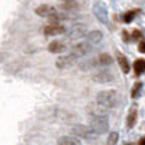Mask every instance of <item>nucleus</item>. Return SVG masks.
Segmentation results:
<instances>
[{
	"instance_id": "nucleus-9",
	"label": "nucleus",
	"mask_w": 145,
	"mask_h": 145,
	"mask_svg": "<svg viewBox=\"0 0 145 145\" xmlns=\"http://www.w3.org/2000/svg\"><path fill=\"white\" fill-rule=\"evenodd\" d=\"M76 58H77V57H76L74 54L59 57L57 61H55V65H57V68H61V70H64V68H70L72 64L76 63Z\"/></svg>"
},
{
	"instance_id": "nucleus-8",
	"label": "nucleus",
	"mask_w": 145,
	"mask_h": 145,
	"mask_svg": "<svg viewBox=\"0 0 145 145\" xmlns=\"http://www.w3.org/2000/svg\"><path fill=\"white\" fill-rule=\"evenodd\" d=\"M93 13L96 15V18L99 19V22L106 23L107 22V10H106V5H103L102 2L94 3L93 6Z\"/></svg>"
},
{
	"instance_id": "nucleus-7",
	"label": "nucleus",
	"mask_w": 145,
	"mask_h": 145,
	"mask_svg": "<svg viewBox=\"0 0 145 145\" xmlns=\"http://www.w3.org/2000/svg\"><path fill=\"white\" fill-rule=\"evenodd\" d=\"M35 13L38 15V16H42V18H48V19H51V18H54V16L58 13V10H57V9H54L52 6H50V5H41L39 7H36Z\"/></svg>"
},
{
	"instance_id": "nucleus-3",
	"label": "nucleus",
	"mask_w": 145,
	"mask_h": 145,
	"mask_svg": "<svg viewBox=\"0 0 145 145\" xmlns=\"http://www.w3.org/2000/svg\"><path fill=\"white\" fill-rule=\"evenodd\" d=\"M90 125L96 129L99 135L106 134L109 129V123H107V116H94L90 115Z\"/></svg>"
},
{
	"instance_id": "nucleus-19",
	"label": "nucleus",
	"mask_w": 145,
	"mask_h": 145,
	"mask_svg": "<svg viewBox=\"0 0 145 145\" xmlns=\"http://www.w3.org/2000/svg\"><path fill=\"white\" fill-rule=\"evenodd\" d=\"M94 65H99V64H97V59H89V61H84V63L80 64V70L87 71V70L93 68Z\"/></svg>"
},
{
	"instance_id": "nucleus-16",
	"label": "nucleus",
	"mask_w": 145,
	"mask_h": 145,
	"mask_svg": "<svg viewBox=\"0 0 145 145\" xmlns=\"http://www.w3.org/2000/svg\"><path fill=\"white\" fill-rule=\"evenodd\" d=\"M137 116H138V112L135 107L131 109V112L128 113V118H126V126L128 128H134L135 122H137Z\"/></svg>"
},
{
	"instance_id": "nucleus-2",
	"label": "nucleus",
	"mask_w": 145,
	"mask_h": 145,
	"mask_svg": "<svg viewBox=\"0 0 145 145\" xmlns=\"http://www.w3.org/2000/svg\"><path fill=\"white\" fill-rule=\"evenodd\" d=\"M96 102L100 103L105 107H107V109H112L118 103V93L115 90H103V91L97 93Z\"/></svg>"
},
{
	"instance_id": "nucleus-4",
	"label": "nucleus",
	"mask_w": 145,
	"mask_h": 145,
	"mask_svg": "<svg viewBox=\"0 0 145 145\" xmlns=\"http://www.w3.org/2000/svg\"><path fill=\"white\" fill-rule=\"evenodd\" d=\"M86 35H87L86 26L76 25V26H72V28L65 33V39H67V41H78V39H81L83 36H86Z\"/></svg>"
},
{
	"instance_id": "nucleus-5",
	"label": "nucleus",
	"mask_w": 145,
	"mask_h": 145,
	"mask_svg": "<svg viewBox=\"0 0 145 145\" xmlns=\"http://www.w3.org/2000/svg\"><path fill=\"white\" fill-rule=\"evenodd\" d=\"M91 80L96 81V83H100V84H106V83H110V81L113 80V76H112L110 71H107V70H100V71L93 72Z\"/></svg>"
},
{
	"instance_id": "nucleus-14",
	"label": "nucleus",
	"mask_w": 145,
	"mask_h": 145,
	"mask_svg": "<svg viewBox=\"0 0 145 145\" xmlns=\"http://www.w3.org/2000/svg\"><path fill=\"white\" fill-rule=\"evenodd\" d=\"M65 50V45L61 41H52L48 45V51L52 52V54H58V52H63Z\"/></svg>"
},
{
	"instance_id": "nucleus-6",
	"label": "nucleus",
	"mask_w": 145,
	"mask_h": 145,
	"mask_svg": "<svg viewBox=\"0 0 145 145\" xmlns=\"http://www.w3.org/2000/svg\"><path fill=\"white\" fill-rule=\"evenodd\" d=\"M91 44L90 42H78L74 46L71 48V54H74L76 57H84V55H87L91 50Z\"/></svg>"
},
{
	"instance_id": "nucleus-18",
	"label": "nucleus",
	"mask_w": 145,
	"mask_h": 145,
	"mask_svg": "<svg viewBox=\"0 0 145 145\" xmlns=\"http://www.w3.org/2000/svg\"><path fill=\"white\" fill-rule=\"evenodd\" d=\"M112 63H113L112 57H110V55H107V54H102V55L97 58V64H99V65H103V67H105V65H106V67H107V65H110Z\"/></svg>"
},
{
	"instance_id": "nucleus-20",
	"label": "nucleus",
	"mask_w": 145,
	"mask_h": 145,
	"mask_svg": "<svg viewBox=\"0 0 145 145\" xmlns=\"http://www.w3.org/2000/svg\"><path fill=\"white\" fill-rule=\"evenodd\" d=\"M141 89H142V84H141V83H135L134 87H132V93H131L132 97H134V99L138 97V94L141 93Z\"/></svg>"
},
{
	"instance_id": "nucleus-21",
	"label": "nucleus",
	"mask_w": 145,
	"mask_h": 145,
	"mask_svg": "<svg viewBox=\"0 0 145 145\" xmlns=\"http://www.w3.org/2000/svg\"><path fill=\"white\" fill-rule=\"evenodd\" d=\"M118 138H119L118 132H110V134H109V138H107V144H109V145L116 144V142H118Z\"/></svg>"
},
{
	"instance_id": "nucleus-25",
	"label": "nucleus",
	"mask_w": 145,
	"mask_h": 145,
	"mask_svg": "<svg viewBox=\"0 0 145 145\" xmlns=\"http://www.w3.org/2000/svg\"><path fill=\"white\" fill-rule=\"evenodd\" d=\"M123 39H125V42H128V39H129V36H128L126 32H123Z\"/></svg>"
},
{
	"instance_id": "nucleus-11",
	"label": "nucleus",
	"mask_w": 145,
	"mask_h": 145,
	"mask_svg": "<svg viewBox=\"0 0 145 145\" xmlns=\"http://www.w3.org/2000/svg\"><path fill=\"white\" fill-rule=\"evenodd\" d=\"M65 32V28L59 23H52V25H48L45 26L44 29V33L48 35V36H54V35H59V33H64Z\"/></svg>"
},
{
	"instance_id": "nucleus-17",
	"label": "nucleus",
	"mask_w": 145,
	"mask_h": 145,
	"mask_svg": "<svg viewBox=\"0 0 145 145\" xmlns=\"http://www.w3.org/2000/svg\"><path fill=\"white\" fill-rule=\"evenodd\" d=\"M134 71H135L137 76L142 74V72L145 71V59H137V61L134 63Z\"/></svg>"
},
{
	"instance_id": "nucleus-26",
	"label": "nucleus",
	"mask_w": 145,
	"mask_h": 145,
	"mask_svg": "<svg viewBox=\"0 0 145 145\" xmlns=\"http://www.w3.org/2000/svg\"><path fill=\"white\" fill-rule=\"evenodd\" d=\"M139 144H145V138H142V139L139 141Z\"/></svg>"
},
{
	"instance_id": "nucleus-22",
	"label": "nucleus",
	"mask_w": 145,
	"mask_h": 145,
	"mask_svg": "<svg viewBox=\"0 0 145 145\" xmlns=\"http://www.w3.org/2000/svg\"><path fill=\"white\" fill-rule=\"evenodd\" d=\"M137 15V10H131V12H126V13L123 15V22H131L132 19H134V16Z\"/></svg>"
},
{
	"instance_id": "nucleus-12",
	"label": "nucleus",
	"mask_w": 145,
	"mask_h": 145,
	"mask_svg": "<svg viewBox=\"0 0 145 145\" xmlns=\"http://www.w3.org/2000/svg\"><path fill=\"white\" fill-rule=\"evenodd\" d=\"M86 39H87V42H90L91 45H97V44H100L102 39H103V33H102L100 31H91L90 33L86 35Z\"/></svg>"
},
{
	"instance_id": "nucleus-15",
	"label": "nucleus",
	"mask_w": 145,
	"mask_h": 145,
	"mask_svg": "<svg viewBox=\"0 0 145 145\" xmlns=\"http://www.w3.org/2000/svg\"><path fill=\"white\" fill-rule=\"evenodd\" d=\"M57 142L59 145H78L80 144V139L78 138H74V137H61V138H58Z\"/></svg>"
},
{
	"instance_id": "nucleus-27",
	"label": "nucleus",
	"mask_w": 145,
	"mask_h": 145,
	"mask_svg": "<svg viewBox=\"0 0 145 145\" xmlns=\"http://www.w3.org/2000/svg\"><path fill=\"white\" fill-rule=\"evenodd\" d=\"M63 2H72V0H63Z\"/></svg>"
},
{
	"instance_id": "nucleus-23",
	"label": "nucleus",
	"mask_w": 145,
	"mask_h": 145,
	"mask_svg": "<svg viewBox=\"0 0 145 145\" xmlns=\"http://www.w3.org/2000/svg\"><path fill=\"white\" fill-rule=\"evenodd\" d=\"M132 38H134V39H138V38H141V32L139 31H134V33H132Z\"/></svg>"
},
{
	"instance_id": "nucleus-13",
	"label": "nucleus",
	"mask_w": 145,
	"mask_h": 145,
	"mask_svg": "<svg viewBox=\"0 0 145 145\" xmlns=\"http://www.w3.org/2000/svg\"><path fill=\"white\" fill-rule=\"evenodd\" d=\"M116 59H118V64L120 67V70H122L125 74H128L129 72V63H128V58L122 54V52H116Z\"/></svg>"
},
{
	"instance_id": "nucleus-1",
	"label": "nucleus",
	"mask_w": 145,
	"mask_h": 145,
	"mask_svg": "<svg viewBox=\"0 0 145 145\" xmlns=\"http://www.w3.org/2000/svg\"><path fill=\"white\" fill-rule=\"evenodd\" d=\"M71 132L74 134L76 137L78 138H83V139H86V141H94L96 138L99 137V134L96 132V129L90 125H74L71 128Z\"/></svg>"
},
{
	"instance_id": "nucleus-10",
	"label": "nucleus",
	"mask_w": 145,
	"mask_h": 145,
	"mask_svg": "<svg viewBox=\"0 0 145 145\" xmlns=\"http://www.w3.org/2000/svg\"><path fill=\"white\" fill-rule=\"evenodd\" d=\"M109 109L102 106L100 103L96 102V105H90L89 106V115H94V116H107Z\"/></svg>"
},
{
	"instance_id": "nucleus-24",
	"label": "nucleus",
	"mask_w": 145,
	"mask_h": 145,
	"mask_svg": "<svg viewBox=\"0 0 145 145\" xmlns=\"http://www.w3.org/2000/svg\"><path fill=\"white\" fill-rule=\"evenodd\" d=\"M139 51L145 54V41H142V42L139 44Z\"/></svg>"
}]
</instances>
